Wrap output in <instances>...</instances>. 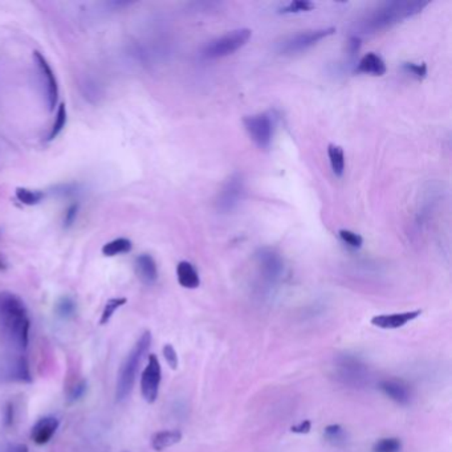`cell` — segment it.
Segmentation results:
<instances>
[{"mask_svg": "<svg viewBox=\"0 0 452 452\" xmlns=\"http://www.w3.org/2000/svg\"><path fill=\"white\" fill-rule=\"evenodd\" d=\"M56 311L57 314L64 319L72 317L76 311L75 302L69 297H63L60 302H57Z\"/></svg>", "mask_w": 452, "mask_h": 452, "instance_id": "f1b7e54d", "label": "cell"}, {"mask_svg": "<svg viewBox=\"0 0 452 452\" xmlns=\"http://www.w3.org/2000/svg\"><path fill=\"white\" fill-rule=\"evenodd\" d=\"M85 391H86V382L81 381L80 384H77L72 391H71V401H77L80 399L81 396H84Z\"/></svg>", "mask_w": 452, "mask_h": 452, "instance_id": "836d02e7", "label": "cell"}, {"mask_svg": "<svg viewBox=\"0 0 452 452\" xmlns=\"http://www.w3.org/2000/svg\"><path fill=\"white\" fill-rule=\"evenodd\" d=\"M7 452H29V446L23 444V443H14V444L9 446Z\"/></svg>", "mask_w": 452, "mask_h": 452, "instance_id": "8d00e7d4", "label": "cell"}, {"mask_svg": "<svg viewBox=\"0 0 452 452\" xmlns=\"http://www.w3.org/2000/svg\"><path fill=\"white\" fill-rule=\"evenodd\" d=\"M328 157H329L330 168L336 177H342L345 171V154L342 148L334 143H329L328 146Z\"/></svg>", "mask_w": 452, "mask_h": 452, "instance_id": "ffe728a7", "label": "cell"}, {"mask_svg": "<svg viewBox=\"0 0 452 452\" xmlns=\"http://www.w3.org/2000/svg\"><path fill=\"white\" fill-rule=\"evenodd\" d=\"M339 376L346 384L359 385L366 377V368L364 364H361L357 358H342L339 364Z\"/></svg>", "mask_w": 452, "mask_h": 452, "instance_id": "5bb4252c", "label": "cell"}, {"mask_svg": "<svg viewBox=\"0 0 452 452\" xmlns=\"http://www.w3.org/2000/svg\"><path fill=\"white\" fill-rule=\"evenodd\" d=\"M15 195L19 202L27 206H36L46 197L43 191L26 189V188H18L15 190Z\"/></svg>", "mask_w": 452, "mask_h": 452, "instance_id": "7402d4cb", "label": "cell"}, {"mask_svg": "<svg viewBox=\"0 0 452 452\" xmlns=\"http://www.w3.org/2000/svg\"><path fill=\"white\" fill-rule=\"evenodd\" d=\"M34 57L38 66V73L41 84L44 86L46 98H47L48 108L49 111H53L58 101V84H57L56 76L53 69L48 64L47 58L38 51L34 52Z\"/></svg>", "mask_w": 452, "mask_h": 452, "instance_id": "9c48e42d", "label": "cell"}, {"mask_svg": "<svg viewBox=\"0 0 452 452\" xmlns=\"http://www.w3.org/2000/svg\"><path fill=\"white\" fill-rule=\"evenodd\" d=\"M29 311L19 296L14 293H0V333L4 341L16 351H24L29 346Z\"/></svg>", "mask_w": 452, "mask_h": 452, "instance_id": "6da1fadb", "label": "cell"}, {"mask_svg": "<svg viewBox=\"0 0 452 452\" xmlns=\"http://www.w3.org/2000/svg\"><path fill=\"white\" fill-rule=\"evenodd\" d=\"M245 178L240 173H235L228 177L223 188L217 194L215 206L220 214H230L242 203L245 198Z\"/></svg>", "mask_w": 452, "mask_h": 452, "instance_id": "5b68a950", "label": "cell"}, {"mask_svg": "<svg viewBox=\"0 0 452 452\" xmlns=\"http://www.w3.org/2000/svg\"><path fill=\"white\" fill-rule=\"evenodd\" d=\"M430 4L428 0H394L378 6L357 23L361 34H374L389 29L402 20L422 12Z\"/></svg>", "mask_w": 452, "mask_h": 452, "instance_id": "7a4b0ae2", "label": "cell"}, {"mask_svg": "<svg viewBox=\"0 0 452 452\" xmlns=\"http://www.w3.org/2000/svg\"><path fill=\"white\" fill-rule=\"evenodd\" d=\"M314 9V4L308 0H294L288 3L280 9L282 14H300V12H308Z\"/></svg>", "mask_w": 452, "mask_h": 452, "instance_id": "4316f807", "label": "cell"}, {"mask_svg": "<svg viewBox=\"0 0 452 452\" xmlns=\"http://www.w3.org/2000/svg\"><path fill=\"white\" fill-rule=\"evenodd\" d=\"M422 311L402 312L393 314H379L371 319V324L381 329H398L421 316Z\"/></svg>", "mask_w": 452, "mask_h": 452, "instance_id": "7c38bea8", "label": "cell"}, {"mask_svg": "<svg viewBox=\"0 0 452 452\" xmlns=\"http://www.w3.org/2000/svg\"><path fill=\"white\" fill-rule=\"evenodd\" d=\"M334 32H336V29L330 27V29H312V31H305L302 34L293 35L291 38L284 40L283 43L280 44L279 52L282 55L300 53V52H304L313 46H316L317 43H320L322 38H328Z\"/></svg>", "mask_w": 452, "mask_h": 452, "instance_id": "52a82bcc", "label": "cell"}, {"mask_svg": "<svg viewBox=\"0 0 452 452\" xmlns=\"http://www.w3.org/2000/svg\"><path fill=\"white\" fill-rule=\"evenodd\" d=\"M132 250V242L126 237H118V239H114L112 242L106 243L103 247V254L108 257H112V256H117V255L128 254Z\"/></svg>", "mask_w": 452, "mask_h": 452, "instance_id": "44dd1931", "label": "cell"}, {"mask_svg": "<svg viewBox=\"0 0 452 452\" xmlns=\"http://www.w3.org/2000/svg\"><path fill=\"white\" fill-rule=\"evenodd\" d=\"M379 390L399 405H407L411 399L410 387L404 381L398 379H384L379 382Z\"/></svg>", "mask_w": 452, "mask_h": 452, "instance_id": "9a60e30c", "label": "cell"}, {"mask_svg": "<svg viewBox=\"0 0 452 452\" xmlns=\"http://www.w3.org/2000/svg\"><path fill=\"white\" fill-rule=\"evenodd\" d=\"M311 421H302L300 423L292 426L291 431L294 433H308L311 431Z\"/></svg>", "mask_w": 452, "mask_h": 452, "instance_id": "d590c367", "label": "cell"}, {"mask_svg": "<svg viewBox=\"0 0 452 452\" xmlns=\"http://www.w3.org/2000/svg\"><path fill=\"white\" fill-rule=\"evenodd\" d=\"M150 345L151 333L149 330H146L142 333L141 337L133 346L132 351L128 354L120 370L118 379H117V390H115V398L118 402H123L130 396L142 359L148 353Z\"/></svg>", "mask_w": 452, "mask_h": 452, "instance_id": "3957f363", "label": "cell"}, {"mask_svg": "<svg viewBox=\"0 0 452 452\" xmlns=\"http://www.w3.org/2000/svg\"><path fill=\"white\" fill-rule=\"evenodd\" d=\"M160 378L162 370L160 359L155 354H150L148 366L143 370L141 377L142 396L148 404H154L157 401L160 393Z\"/></svg>", "mask_w": 452, "mask_h": 452, "instance_id": "ba28073f", "label": "cell"}, {"mask_svg": "<svg viewBox=\"0 0 452 452\" xmlns=\"http://www.w3.org/2000/svg\"><path fill=\"white\" fill-rule=\"evenodd\" d=\"M324 438L333 446H344L346 443L348 435L345 428L339 424H330L324 431Z\"/></svg>", "mask_w": 452, "mask_h": 452, "instance_id": "603a6c76", "label": "cell"}, {"mask_svg": "<svg viewBox=\"0 0 452 452\" xmlns=\"http://www.w3.org/2000/svg\"><path fill=\"white\" fill-rule=\"evenodd\" d=\"M256 262L263 274L264 279L268 282H276L284 272L283 259L271 248L259 250L256 254Z\"/></svg>", "mask_w": 452, "mask_h": 452, "instance_id": "8fae6325", "label": "cell"}, {"mask_svg": "<svg viewBox=\"0 0 452 452\" xmlns=\"http://www.w3.org/2000/svg\"><path fill=\"white\" fill-rule=\"evenodd\" d=\"M245 130L250 134L251 140L260 149H268L274 140V118L267 113L248 115L243 120Z\"/></svg>", "mask_w": 452, "mask_h": 452, "instance_id": "8992f818", "label": "cell"}, {"mask_svg": "<svg viewBox=\"0 0 452 452\" xmlns=\"http://www.w3.org/2000/svg\"><path fill=\"white\" fill-rule=\"evenodd\" d=\"M339 237H341V240L345 243V245H348L349 247H351V248H361L362 245H364V239H362V236L358 235L356 232H353V231H349V230H339Z\"/></svg>", "mask_w": 452, "mask_h": 452, "instance_id": "83f0119b", "label": "cell"}, {"mask_svg": "<svg viewBox=\"0 0 452 452\" xmlns=\"http://www.w3.org/2000/svg\"><path fill=\"white\" fill-rule=\"evenodd\" d=\"M402 448V443L398 438H384L376 442L373 452H399Z\"/></svg>", "mask_w": 452, "mask_h": 452, "instance_id": "484cf974", "label": "cell"}, {"mask_svg": "<svg viewBox=\"0 0 452 452\" xmlns=\"http://www.w3.org/2000/svg\"><path fill=\"white\" fill-rule=\"evenodd\" d=\"M163 357L166 359L170 368L174 369V370L178 368V356H177L175 349L173 348V345L168 344L163 346Z\"/></svg>", "mask_w": 452, "mask_h": 452, "instance_id": "4dcf8cb0", "label": "cell"}, {"mask_svg": "<svg viewBox=\"0 0 452 452\" xmlns=\"http://www.w3.org/2000/svg\"><path fill=\"white\" fill-rule=\"evenodd\" d=\"M356 72L362 73V75L378 76L379 77V76H384L386 73V64H385L384 58L379 55L374 53V52H370L358 61Z\"/></svg>", "mask_w": 452, "mask_h": 452, "instance_id": "e0dca14e", "label": "cell"}, {"mask_svg": "<svg viewBox=\"0 0 452 452\" xmlns=\"http://www.w3.org/2000/svg\"><path fill=\"white\" fill-rule=\"evenodd\" d=\"M177 277L178 283L186 289H195L200 284L198 271L189 262H179L177 265Z\"/></svg>", "mask_w": 452, "mask_h": 452, "instance_id": "ac0fdd59", "label": "cell"}, {"mask_svg": "<svg viewBox=\"0 0 452 452\" xmlns=\"http://www.w3.org/2000/svg\"><path fill=\"white\" fill-rule=\"evenodd\" d=\"M182 441V433L178 430L158 431L151 436V447L155 451H163Z\"/></svg>", "mask_w": 452, "mask_h": 452, "instance_id": "d6986e66", "label": "cell"}, {"mask_svg": "<svg viewBox=\"0 0 452 452\" xmlns=\"http://www.w3.org/2000/svg\"><path fill=\"white\" fill-rule=\"evenodd\" d=\"M58 424L60 423H58V419L56 416L48 415V416L40 418L31 430V439L38 446L47 444L53 438V435L56 433Z\"/></svg>", "mask_w": 452, "mask_h": 452, "instance_id": "4fadbf2b", "label": "cell"}, {"mask_svg": "<svg viewBox=\"0 0 452 452\" xmlns=\"http://www.w3.org/2000/svg\"><path fill=\"white\" fill-rule=\"evenodd\" d=\"M0 379L6 382H32L29 364L24 356H12L6 359L0 366Z\"/></svg>", "mask_w": 452, "mask_h": 452, "instance_id": "30bf717a", "label": "cell"}, {"mask_svg": "<svg viewBox=\"0 0 452 452\" xmlns=\"http://www.w3.org/2000/svg\"><path fill=\"white\" fill-rule=\"evenodd\" d=\"M402 69L405 71L407 75L414 77L416 80H423L427 76V66L424 63L421 64H415V63H405Z\"/></svg>", "mask_w": 452, "mask_h": 452, "instance_id": "f546056e", "label": "cell"}, {"mask_svg": "<svg viewBox=\"0 0 452 452\" xmlns=\"http://www.w3.org/2000/svg\"><path fill=\"white\" fill-rule=\"evenodd\" d=\"M14 419H15V409L12 404H7L6 409H4V424L9 427L14 423Z\"/></svg>", "mask_w": 452, "mask_h": 452, "instance_id": "e575fe53", "label": "cell"}, {"mask_svg": "<svg viewBox=\"0 0 452 452\" xmlns=\"http://www.w3.org/2000/svg\"><path fill=\"white\" fill-rule=\"evenodd\" d=\"M77 212H78V206H77V205H72V206L68 207L66 212V217H64V227H66V228L73 226V223L76 222V217H77Z\"/></svg>", "mask_w": 452, "mask_h": 452, "instance_id": "1f68e13d", "label": "cell"}, {"mask_svg": "<svg viewBox=\"0 0 452 452\" xmlns=\"http://www.w3.org/2000/svg\"><path fill=\"white\" fill-rule=\"evenodd\" d=\"M359 48H361V38H358V36H351V38H349L348 53L350 58H353L357 55Z\"/></svg>", "mask_w": 452, "mask_h": 452, "instance_id": "d6a6232c", "label": "cell"}, {"mask_svg": "<svg viewBox=\"0 0 452 452\" xmlns=\"http://www.w3.org/2000/svg\"><path fill=\"white\" fill-rule=\"evenodd\" d=\"M66 120H68V115H66V104L58 105L56 112V118H55V123L51 128V132L48 134V141H53L56 138L57 135L60 133L64 130L66 128Z\"/></svg>", "mask_w": 452, "mask_h": 452, "instance_id": "cb8c5ba5", "label": "cell"}, {"mask_svg": "<svg viewBox=\"0 0 452 452\" xmlns=\"http://www.w3.org/2000/svg\"><path fill=\"white\" fill-rule=\"evenodd\" d=\"M252 36V31L248 29H235L231 31L220 38H214L210 41L202 51V56L206 60H217L222 57L230 56L245 47L248 40Z\"/></svg>", "mask_w": 452, "mask_h": 452, "instance_id": "277c9868", "label": "cell"}, {"mask_svg": "<svg viewBox=\"0 0 452 452\" xmlns=\"http://www.w3.org/2000/svg\"><path fill=\"white\" fill-rule=\"evenodd\" d=\"M126 302H128V300H126L125 297H114V299H111L109 302H106L104 311L101 313L100 324H101V325L108 324V322L111 321V319L113 317V314L117 312V309H120L121 307H123V305L126 304Z\"/></svg>", "mask_w": 452, "mask_h": 452, "instance_id": "d4e9b609", "label": "cell"}, {"mask_svg": "<svg viewBox=\"0 0 452 452\" xmlns=\"http://www.w3.org/2000/svg\"><path fill=\"white\" fill-rule=\"evenodd\" d=\"M135 272L143 284L151 285L158 280V267L150 255L142 254L135 259Z\"/></svg>", "mask_w": 452, "mask_h": 452, "instance_id": "2e32d148", "label": "cell"}]
</instances>
